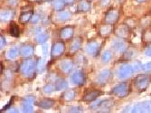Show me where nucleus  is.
<instances>
[{"label": "nucleus", "instance_id": "37998d69", "mask_svg": "<svg viewBox=\"0 0 151 113\" xmlns=\"http://www.w3.org/2000/svg\"><path fill=\"white\" fill-rule=\"evenodd\" d=\"M7 4L9 6H16L17 4V0H7Z\"/></svg>", "mask_w": 151, "mask_h": 113}, {"label": "nucleus", "instance_id": "6e6552de", "mask_svg": "<svg viewBox=\"0 0 151 113\" xmlns=\"http://www.w3.org/2000/svg\"><path fill=\"white\" fill-rule=\"evenodd\" d=\"M70 81L73 84L77 86L83 85L85 82V75L81 71H75V72L71 75Z\"/></svg>", "mask_w": 151, "mask_h": 113}, {"label": "nucleus", "instance_id": "393cba45", "mask_svg": "<svg viewBox=\"0 0 151 113\" xmlns=\"http://www.w3.org/2000/svg\"><path fill=\"white\" fill-rule=\"evenodd\" d=\"M75 97H76V91L74 90H68L62 95V98L66 101H71L74 100Z\"/></svg>", "mask_w": 151, "mask_h": 113}, {"label": "nucleus", "instance_id": "20e7f679", "mask_svg": "<svg viewBox=\"0 0 151 113\" xmlns=\"http://www.w3.org/2000/svg\"><path fill=\"white\" fill-rule=\"evenodd\" d=\"M133 71V67L131 64L129 63H123L121 64L116 71V74L117 77L121 79V80H125L129 77H130V75L132 74Z\"/></svg>", "mask_w": 151, "mask_h": 113}, {"label": "nucleus", "instance_id": "f8f14e48", "mask_svg": "<svg viewBox=\"0 0 151 113\" xmlns=\"http://www.w3.org/2000/svg\"><path fill=\"white\" fill-rule=\"evenodd\" d=\"M111 71L109 70H103L97 76V80H96V81H97V83L100 84V85H103V84H105L109 81V80L111 79Z\"/></svg>", "mask_w": 151, "mask_h": 113}, {"label": "nucleus", "instance_id": "2eb2a0df", "mask_svg": "<svg viewBox=\"0 0 151 113\" xmlns=\"http://www.w3.org/2000/svg\"><path fill=\"white\" fill-rule=\"evenodd\" d=\"M112 106H113V101L106 99V100L101 101V103L96 110L99 111V112H108V111H109V109H111Z\"/></svg>", "mask_w": 151, "mask_h": 113}, {"label": "nucleus", "instance_id": "f257e3e1", "mask_svg": "<svg viewBox=\"0 0 151 113\" xmlns=\"http://www.w3.org/2000/svg\"><path fill=\"white\" fill-rule=\"evenodd\" d=\"M36 64H37V63H35L32 59L24 60L20 66V71H21L22 74L27 78L33 77L35 73V70H37Z\"/></svg>", "mask_w": 151, "mask_h": 113}, {"label": "nucleus", "instance_id": "c85d7f7f", "mask_svg": "<svg viewBox=\"0 0 151 113\" xmlns=\"http://www.w3.org/2000/svg\"><path fill=\"white\" fill-rule=\"evenodd\" d=\"M0 17H1V21L3 22H6L8 20H10L13 17V13L10 10H3L1 11V14H0Z\"/></svg>", "mask_w": 151, "mask_h": 113}, {"label": "nucleus", "instance_id": "ddd939ff", "mask_svg": "<svg viewBox=\"0 0 151 113\" xmlns=\"http://www.w3.org/2000/svg\"><path fill=\"white\" fill-rule=\"evenodd\" d=\"M73 68V63L69 59L62 60L59 63V69L63 73H70Z\"/></svg>", "mask_w": 151, "mask_h": 113}, {"label": "nucleus", "instance_id": "1a4fd4ad", "mask_svg": "<svg viewBox=\"0 0 151 113\" xmlns=\"http://www.w3.org/2000/svg\"><path fill=\"white\" fill-rule=\"evenodd\" d=\"M101 50V45L97 41H90L85 46V51L91 56L98 55Z\"/></svg>", "mask_w": 151, "mask_h": 113}, {"label": "nucleus", "instance_id": "cd10ccee", "mask_svg": "<svg viewBox=\"0 0 151 113\" xmlns=\"http://www.w3.org/2000/svg\"><path fill=\"white\" fill-rule=\"evenodd\" d=\"M48 39H49V35L47 33L39 34L35 38V42H36V43H38V44H45Z\"/></svg>", "mask_w": 151, "mask_h": 113}, {"label": "nucleus", "instance_id": "2f4dec72", "mask_svg": "<svg viewBox=\"0 0 151 113\" xmlns=\"http://www.w3.org/2000/svg\"><path fill=\"white\" fill-rule=\"evenodd\" d=\"M111 58H112V53L111 51H109V50L105 51L101 55V60L104 63H108L109 61L111 60Z\"/></svg>", "mask_w": 151, "mask_h": 113}, {"label": "nucleus", "instance_id": "4468645a", "mask_svg": "<svg viewBox=\"0 0 151 113\" xmlns=\"http://www.w3.org/2000/svg\"><path fill=\"white\" fill-rule=\"evenodd\" d=\"M102 93H103L102 91H98V90L91 91L87 92V93L83 96V98H82V101H86V102L94 101L98 97H100L101 95H102Z\"/></svg>", "mask_w": 151, "mask_h": 113}, {"label": "nucleus", "instance_id": "72a5a7b5", "mask_svg": "<svg viewBox=\"0 0 151 113\" xmlns=\"http://www.w3.org/2000/svg\"><path fill=\"white\" fill-rule=\"evenodd\" d=\"M124 53H125V57H126V59L131 60V59H133V58L135 57V56L137 55V51H136L135 49L130 48V49H127V51H126Z\"/></svg>", "mask_w": 151, "mask_h": 113}, {"label": "nucleus", "instance_id": "7c9ffc66", "mask_svg": "<svg viewBox=\"0 0 151 113\" xmlns=\"http://www.w3.org/2000/svg\"><path fill=\"white\" fill-rule=\"evenodd\" d=\"M65 2L63 0H54L53 1V7L57 11H62L65 6Z\"/></svg>", "mask_w": 151, "mask_h": 113}, {"label": "nucleus", "instance_id": "c03bdc74", "mask_svg": "<svg viewBox=\"0 0 151 113\" xmlns=\"http://www.w3.org/2000/svg\"><path fill=\"white\" fill-rule=\"evenodd\" d=\"M42 49H43V53H44V55L46 56V54H47V45H44L42 46Z\"/></svg>", "mask_w": 151, "mask_h": 113}, {"label": "nucleus", "instance_id": "0eeeda50", "mask_svg": "<svg viewBox=\"0 0 151 113\" xmlns=\"http://www.w3.org/2000/svg\"><path fill=\"white\" fill-rule=\"evenodd\" d=\"M132 112H142V113H147V112H151V101H145L137 103L131 109Z\"/></svg>", "mask_w": 151, "mask_h": 113}, {"label": "nucleus", "instance_id": "473e14b6", "mask_svg": "<svg viewBox=\"0 0 151 113\" xmlns=\"http://www.w3.org/2000/svg\"><path fill=\"white\" fill-rule=\"evenodd\" d=\"M142 40L147 44H151V30L147 29L142 34Z\"/></svg>", "mask_w": 151, "mask_h": 113}, {"label": "nucleus", "instance_id": "dca6fc26", "mask_svg": "<svg viewBox=\"0 0 151 113\" xmlns=\"http://www.w3.org/2000/svg\"><path fill=\"white\" fill-rule=\"evenodd\" d=\"M112 48L118 53H125L127 51V44L121 40H115L112 43Z\"/></svg>", "mask_w": 151, "mask_h": 113}, {"label": "nucleus", "instance_id": "5701e85b", "mask_svg": "<svg viewBox=\"0 0 151 113\" xmlns=\"http://www.w3.org/2000/svg\"><path fill=\"white\" fill-rule=\"evenodd\" d=\"M71 18V13L69 11H59L56 16V19L61 22H65Z\"/></svg>", "mask_w": 151, "mask_h": 113}, {"label": "nucleus", "instance_id": "ea45409f", "mask_svg": "<svg viewBox=\"0 0 151 113\" xmlns=\"http://www.w3.org/2000/svg\"><path fill=\"white\" fill-rule=\"evenodd\" d=\"M82 108L81 106H76V107H72L69 109V112H81Z\"/></svg>", "mask_w": 151, "mask_h": 113}, {"label": "nucleus", "instance_id": "de8ad7c7", "mask_svg": "<svg viewBox=\"0 0 151 113\" xmlns=\"http://www.w3.org/2000/svg\"><path fill=\"white\" fill-rule=\"evenodd\" d=\"M3 72H4V65H3V63H1V74L3 73Z\"/></svg>", "mask_w": 151, "mask_h": 113}, {"label": "nucleus", "instance_id": "7ed1b4c3", "mask_svg": "<svg viewBox=\"0 0 151 113\" xmlns=\"http://www.w3.org/2000/svg\"><path fill=\"white\" fill-rule=\"evenodd\" d=\"M150 81H151V79H150L149 75H147V74H139V75H138L135 78L134 84H135L136 88L138 89L139 91H143L147 90Z\"/></svg>", "mask_w": 151, "mask_h": 113}, {"label": "nucleus", "instance_id": "6ab92c4d", "mask_svg": "<svg viewBox=\"0 0 151 113\" xmlns=\"http://www.w3.org/2000/svg\"><path fill=\"white\" fill-rule=\"evenodd\" d=\"M112 31H113L112 24H105L101 25V28H100V35L102 37H108L109 35L111 34Z\"/></svg>", "mask_w": 151, "mask_h": 113}, {"label": "nucleus", "instance_id": "a19ab883", "mask_svg": "<svg viewBox=\"0 0 151 113\" xmlns=\"http://www.w3.org/2000/svg\"><path fill=\"white\" fill-rule=\"evenodd\" d=\"M6 39H5V37L1 35V36H0V48H1V50L6 46Z\"/></svg>", "mask_w": 151, "mask_h": 113}, {"label": "nucleus", "instance_id": "09e8293b", "mask_svg": "<svg viewBox=\"0 0 151 113\" xmlns=\"http://www.w3.org/2000/svg\"><path fill=\"white\" fill-rule=\"evenodd\" d=\"M137 2H139V3H142V2H145L146 0H136Z\"/></svg>", "mask_w": 151, "mask_h": 113}, {"label": "nucleus", "instance_id": "49530a36", "mask_svg": "<svg viewBox=\"0 0 151 113\" xmlns=\"http://www.w3.org/2000/svg\"><path fill=\"white\" fill-rule=\"evenodd\" d=\"M63 1L65 2L66 5H72L74 2V0H63Z\"/></svg>", "mask_w": 151, "mask_h": 113}, {"label": "nucleus", "instance_id": "4be33fe9", "mask_svg": "<svg viewBox=\"0 0 151 113\" xmlns=\"http://www.w3.org/2000/svg\"><path fill=\"white\" fill-rule=\"evenodd\" d=\"M54 88H55V91H63L64 89H66L68 87V83L65 80L63 79H57L55 81V82L53 83Z\"/></svg>", "mask_w": 151, "mask_h": 113}, {"label": "nucleus", "instance_id": "f03ea898", "mask_svg": "<svg viewBox=\"0 0 151 113\" xmlns=\"http://www.w3.org/2000/svg\"><path fill=\"white\" fill-rule=\"evenodd\" d=\"M130 92V87H129V84L126 81L124 82H120L111 91L109 94L117 96L119 98H125L127 97Z\"/></svg>", "mask_w": 151, "mask_h": 113}, {"label": "nucleus", "instance_id": "4c0bfd02", "mask_svg": "<svg viewBox=\"0 0 151 113\" xmlns=\"http://www.w3.org/2000/svg\"><path fill=\"white\" fill-rule=\"evenodd\" d=\"M142 70L145 73H151V62L150 63H147L145 64L142 65Z\"/></svg>", "mask_w": 151, "mask_h": 113}, {"label": "nucleus", "instance_id": "f3484780", "mask_svg": "<svg viewBox=\"0 0 151 113\" xmlns=\"http://www.w3.org/2000/svg\"><path fill=\"white\" fill-rule=\"evenodd\" d=\"M36 105L39 107V108H42V109H51L53 105H54V101L52 100V99H48V98H45V99H43V100L39 101Z\"/></svg>", "mask_w": 151, "mask_h": 113}, {"label": "nucleus", "instance_id": "aec40b11", "mask_svg": "<svg viewBox=\"0 0 151 113\" xmlns=\"http://www.w3.org/2000/svg\"><path fill=\"white\" fill-rule=\"evenodd\" d=\"M81 42H82L81 38H80V37H76L73 40V42L70 45V53H75L81 48Z\"/></svg>", "mask_w": 151, "mask_h": 113}, {"label": "nucleus", "instance_id": "423d86ee", "mask_svg": "<svg viewBox=\"0 0 151 113\" xmlns=\"http://www.w3.org/2000/svg\"><path fill=\"white\" fill-rule=\"evenodd\" d=\"M119 13L118 9L112 8L111 10H109L104 17V22L105 24H114L117 23V21L119 20Z\"/></svg>", "mask_w": 151, "mask_h": 113}, {"label": "nucleus", "instance_id": "9b49d317", "mask_svg": "<svg viewBox=\"0 0 151 113\" xmlns=\"http://www.w3.org/2000/svg\"><path fill=\"white\" fill-rule=\"evenodd\" d=\"M73 33H74V28L72 25H68L63 27V29L60 31V38L62 40H70L73 38Z\"/></svg>", "mask_w": 151, "mask_h": 113}, {"label": "nucleus", "instance_id": "b1692460", "mask_svg": "<svg viewBox=\"0 0 151 113\" xmlns=\"http://www.w3.org/2000/svg\"><path fill=\"white\" fill-rule=\"evenodd\" d=\"M91 7V5L90 3V1H87V0H81V1L79 3L78 5V10L80 12H88Z\"/></svg>", "mask_w": 151, "mask_h": 113}, {"label": "nucleus", "instance_id": "a211bd4d", "mask_svg": "<svg viewBox=\"0 0 151 113\" xmlns=\"http://www.w3.org/2000/svg\"><path fill=\"white\" fill-rule=\"evenodd\" d=\"M35 49L32 45H24L21 49H20V54L22 55V57L24 58H28L30 56H32L34 54Z\"/></svg>", "mask_w": 151, "mask_h": 113}, {"label": "nucleus", "instance_id": "f704fd0d", "mask_svg": "<svg viewBox=\"0 0 151 113\" xmlns=\"http://www.w3.org/2000/svg\"><path fill=\"white\" fill-rule=\"evenodd\" d=\"M45 66H46V61L45 59H40L38 62H37V64H36V68H37V71L40 73H42L43 71L45 69Z\"/></svg>", "mask_w": 151, "mask_h": 113}, {"label": "nucleus", "instance_id": "c756f323", "mask_svg": "<svg viewBox=\"0 0 151 113\" xmlns=\"http://www.w3.org/2000/svg\"><path fill=\"white\" fill-rule=\"evenodd\" d=\"M22 110L24 112H26V113L33 112L34 111V108L32 106V102L24 100V102H23V104H22Z\"/></svg>", "mask_w": 151, "mask_h": 113}, {"label": "nucleus", "instance_id": "58836bf2", "mask_svg": "<svg viewBox=\"0 0 151 113\" xmlns=\"http://www.w3.org/2000/svg\"><path fill=\"white\" fill-rule=\"evenodd\" d=\"M40 19H41V17H40L39 15H33V17H32V18H31V20H30V22H31L32 24H37V23L40 21Z\"/></svg>", "mask_w": 151, "mask_h": 113}, {"label": "nucleus", "instance_id": "79ce46f5", "mask_svg": "<svg viewBox=\"0 0 151 113\" xmlns=\"http://www.w3.org/2000/svg\"><path fill=\"white\" fill-rule=\"evenodd\" d=\"M145 54L147 56H149V57H151V44H148V45L146 47V49H145Z\"/></svg>", "mask_w": 151, "mask_h": 113}, {"label": "nucleus", "instance_id": "c9c22d12", "mask_svg": "<svg viewBox=\"0 0 151 113\" xmlns=\"http://www.w3.org/2000/svg\"><path fill=\"white\" fill-rule=\"evenodd\" d=\"M55 88H54V85L53 84H51V83H48L44 87V92L45 93H52Z\"/></svg>", "mask_w": 151, "mask_h": 113}, {"label": "nucleus", "instance_id": "a878e982", "mask_svg": "<svg viewBox=\"0 0 151 113\" xmlns=\"http://www.w3.org/2000/svg\"><path fill=\"white\" fill-rule=\"evenodd\" d=\"M20 53V51L19 49L17 47V46H14L12 48H10L7 52V58L9 59H16L18 54Z\"/></svg>", "mask_w": 151, "mask_h": 113}, {"label": "nucleus", "instance_id": "bb28decb", "mask_svg": "<svg viewBox=\"0 0 151 113\" xmlns=\"http://www.w3.org/2000/svg\"><path fill=\"white\" fill-rule=\"evenodd\" d=\"M9 33L12 36L14 37H18L20 35V31H19V27L17 25V24L15 23H11L10 24V29H9Z\"/></svg>", "mask_w": 151, "mask_h": 113}, {"label": "nucleus", "instance_id": "8fccbe9b", "mask_svg": "<svg viewBox=\"0 0 151 113\" xmlns=\"http://www.w3.org/2000/svg\"><path fill=\"white\" fill-rule=\"evenodd\" d=\"M31 1H34V2H38L39 0H31Z\"/></svg>", "mask_w": 151, "mask_h": 113}, {"label": "nucleus", "instance_id": "39448f33", "mask_svg": "<svg viewBox=\"0 0 151 113\" xmlns=\"http://www.w3.org/2000/svg\"><path fill=\"white\" fill-rule=\"evenodd\" d=\"M64 49H65V46H64V44L62 41L55 42V43L52 45V50H51L52 58V59H58L59 57H61L64 53Z\"/></svg>", "mask_w": 151, "mask_h": 113}, {"label": "nucleus", "instance_id": "e433bc0d", "mask_svg": "<svg viewBox=\"0 0 151 113\" xmlns=\"http://www.w3.org/2000/svg\"><path fill=\"white\" fill-rule=\"evenodd\" d=\"M131 65L133 67V71H134V72H138V71H139V70H142V64L139 61H135Z\"/></svg>", "mask_w": 151, "mask_h": 113}, {"label": "nucleus", "instance_id": "a18cd8bd", "mask_svg": "<svg viewBox=\"0 0 151 113\" xmlns=\"http://www.w3.org/2000/svg\"><path fill=\"white\" fill-rule=\"evenodd\" d=\"M6 111H8V112H15V113H17L18 110L17 109H15V108H11V109H7Z\"/></svg>", "mask_w": 151, "mask_h": 113}, {"label": "nucleus", "instance_id": "412c9836", "mask_svg": "<svg viewBox=\"0 0 151 113\" xmlns=\"http://www.w3.org/2000/svg\"><path fill=\"white\" fill-rule=\"evenodd\" d=\"M33 12L31 10H27V11H24V13H22L20 17H19V22L21 24H26V23H28L32 17H33Z\"/></svg>", "mask_w": 151, "mask_h": 113}, {"label": "nucleus", "instance_id": "9d476101", "mask_svg": "<svg viewBox=\"0 0 151 113\" xmlns=\"http://www.w3.org/2000/svg\"><path fill=\"white\" fill-rule=\"evenodd\" d=\"M115 35L119 39H127L129 36V28L126 24L118 25L115 29Z\"/></svg>", "mask_w": 151, "mask_h": 113}]
</instances>
